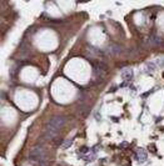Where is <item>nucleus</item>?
<instances>
[{
  "label": "nucleus",
  "mask_w": 164,
  "mask_h": 166,
  "mask_svg": "<svg viewBox=\"0 0 164 166\" xmlns=\"http://www.w3.org/2000/svg\"><path fill=\"white\" fill-rule=\"evenodd\" d=\"M65 122V118L62 115H57V116H53L48 124H46V129H45V136L46 139H53L54 136L57 135V131L64 125Z\"/></svg>",
  "instance_id": "nucleus-1"
},
{
  "label": "nucleus",
  "mask_w": 164,
  "mask_h": 166,
  "mask_svg": "<svg viewBox=\"0 0 164 166\" xmlns=\"http://www.w3.org/2000/svg\"><path fill=\"white\" fill-rule=\"evenodd\" d=\"M29 157L33 160V161H43L44 159V150L41 146H37L34 149H32L30 154H29Z\"/></svg>",
  "instance_id": "nucleus-2"
},
{
  "label": "nucleus",
  "mask_w": 164,
  "mask_h": 166,
  "mask_svg": "<svg viewBox=\"0 0 164 166\" xmlns=\"http://www.w3.org/2000/svg\"><path fill=\"white\" fill-rule=\"evenodd\" d=\"M71 144H73V139H68V141L65 140L64 144H63V149H68V147H70Z\"/></svg>",
  "instance_id": "nucleus-6"
},
{
  "label": "nucleus",
  "mask_w": 164,
  "mask_h": 166,
  "mask_svg": "<svg viewBox=\"0 0 164 166\" xmlns=\"http://www.w3.org/2000/svg\"><path fill=\"white\" fill-rule=\"evenodd\" d=\"M147 159H148V155H147L145 150H143V149H138V150L135 151V160L138 161V162L143 164Z\"/></svg>",
  "instance_id": "nucleus-3"
},
{
  "label": "nucleus",
  "mask_w": 164,
  "mask_h": 166,
  "mask_svg": "<svg viewBox=\"0 0 164 166\" xmlns=\"http://www.w3.org/2000/svg\"><path fill=\"white\" fill-rule=\"evenodd\" d=\"M155 70V64L154 63H147L144 66V71L145 73H153Z\"/></svg>",
  "instance_id": "nucleus-5"
},
{
  "label": "nucleus",
  "mask_w": 164,
  "mask_h": 166,
  "mask_svg": "<svg viewBox=\"0 0 164 166\" xmlns=\"http://www.w3.org/2000/svg\"><path fill=\"white\" fill-rule=\"evenodd\" d=\"M122 77H123V80H132V77H133V71H132L130 69H124V70L122 71Z\"/></svg>",
  "instance_id": "nucleus-4"
}]
</instances>
